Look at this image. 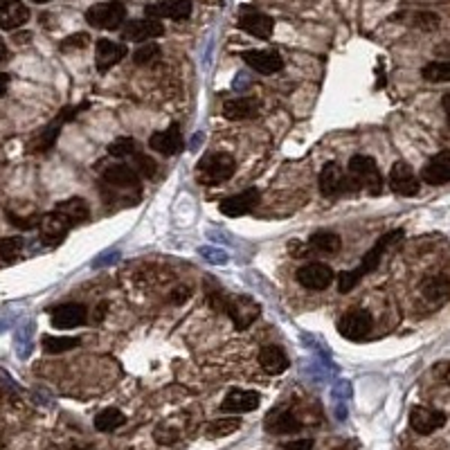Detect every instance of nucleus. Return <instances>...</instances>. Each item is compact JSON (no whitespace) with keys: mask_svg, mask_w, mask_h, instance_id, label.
I'll return each instance as SVG.
<instances>
[{"mask_svg":"<svg viewBox=\"0 0 450 450\" xmlns=\"http://www.w3.org/2000/svg\"><path fill=\"white\" fill-rule=\"evenodd\" d=\"M444 111H446V122H448V126H450V93L448 95H444Z\"/></svg>","mask_w":450,"mask_h":450,"instance_id":"obj_45","label":"nucleus"},{"mask_svg":"<svg viewBox=\"0 0 450 450\" xmlns=\"http://www.w3.org/2000/svg\"><path fill=\"white\" fill-rule=\"evenodd\" d=\"M158 57H160V47L156 43H142L133 52V61L135 66H151L153 61H158Z\"/></svg>","mask_w":450,"mask_h":450,"instance_id":"obj_36","label":"nucleus"},{"mask_svg":"<svg viewBox=\"0 0 450 450\" xmlns=\"http://www.w3.org/2000/svg\"><path fill=\"white\" fill-rule=\"evenodd\" d=\"M165 34V25L156 18H140V21H128L122 25V38L124 41L147 43L151 38H158Z\"/></svg>","mask_w":450,"mask_h":450,"instance_id":"obj_10","label":"nucleus"},{"mask_svg":"<svg viewBox=\"0 0 450 450\" xmlns=\"http://www.w3.org/2000/svg\"><path fill=\"white\" fill-rule=\"evenodd\" d=\"M82 340L79 338H70V336H45L43 338V349L47 354H63L70 349L79 347Z\"/></svg>","mask_w":450,"mask_h":450,"instance_id":"obj_34","label":"nucleus"},{"mask_svg":"<svg viewBox=\"0 0 450 450\" xmlns=\"http://www.w3.org/2000/svg\"><path fill=\"white\" fill-rule=\"evenodd\" d=\"M259 99L255 97H234V99H227L223 104V115L225 119H232V122H239V119H253L259 115Z\"/></svg>","mask_w":450,"mask_h":450,"instance_id":"obj_26","label":"nucleus"},{"mask_svg":"<svg viewBox=\"0 0 450 450\" xmlns=\"http://www.w3.org/2000/svg\"><path fill=\"white\" fill-rule=\"evenodd\" d=\"M239 27L246 29L248 34H253L257 38H270L275 29V21L255 7H243L241 12H239Z\"/></svg>","mask_w":450,"mask_h":450,"instance_id":"obj_9","label":"nucleus"},{"mask_svg":"<svg viewBox=\"0 0 450 450\" xmlns=\"http://www.w3.org/2000/svg\"><path fill=\"white\" fill-rule=\"evenodd\" d=\"M82 108H86V104H84V106H77V108H63V111L59 113V117L54 119V122L50 124V126H45L43 131L32 140V144H29V149H32V151H47V149H52V144L57 142L59 131H61L63 122H68V119H73V117L77 115V111H82Z\"/></svg>","mask_w":450,"mask_h":450,"instance_id":"obj_16","label":"nucleus"},{"mask_svg":"<svg viewBox=\"0 0 450 450\" xmlns=\"http://www.w3.org/2000/svg\"><path fill=\"white\" fill-rule=\"evenodd\" d=\"M102 178L115 189H131V187H137V183H140V174L126 163L108 165L102 172Z\"/></svg>","mask_w":450,"mask_h":450,"instance_id":"obj_23","label":"nucleus"},{"mask_svg":"<svg viewBox=\"0 0 450 450\" xmlns=\"http://www.w3.org/2000/svg\"><path fill=\"white\" fill-rule=\"evenodd\" d=\"M259 365L266 374L270 376H277V374H284L288 365H291V360L284 354L282 347L277 345H266L262 347V352H259Z\"/></svg>","mask_w":450,"mask_h":450,"instance_id":"obj_27","label":"nucleus"},{"mask_svg":"<svg viewBox=\"0 0 450 450\" xmlns=\"http://www.w3.org/2000/svg\"><path fill=\"white\" fill-rule=\"evenodd\" d=\"M347 178H349V185H352L354 192L356 189H367V192L374 196L383 192V176L378 172L376 160L369 156H354L349 160Z\"/></svg>","mask_w":450,"mask_h":450,"instance_id":"obj_2","label":"nucleus"},{"mask_svg":"<svg viewBox=\"0 0 450 450\" xmlns=\"http://www.w3.org/2000/svg\"><path fill=\"white\" fill-rule=\"evenodd\" d=\"M126 45L124 43H115V41H108V38H102L97 41L95 45V66L99 73H106L111 70L115 63H119L122 59L126 57Z\"/></svg>","mask_w":450,"mask_h":450,"instance_id":"obj_21","label":"nucleus"},{"mask_svg":"<svg viewBox=\"0 0 450 450\" xmlns=\"http://www.w3.org/2000/svg\"><path fill=\"white\" fill-rule=\"evenodd\" d=\"M32 3H38V5H43V3H47V0H32Z\"/></svg>","mask_w":450,"mask_h":450,"instance_id":"obj_49","label":"nucleus"},{"mask_svg":"<svg viewBox=\"0 0 450 450\" xmlns=\"http://www.w3.org/2000/svg\"><path fill=\"white\" fill-rule=\"evenodd\" d=\"M333 270L322 262H311L297 270V282L308 291H324L333 284Z\"/></svg>","mask_w":450,"mask_h":450,"instance_id":"obj_7","label":"nucleus"},{"mask_svg":"<svg viewBox=\"0 0 450 450\" xmlns=\"http://www.w3.org/2000/svg\"><path fill=\"white\" fill-rule=\"evenodd\" d=\"M23 250V239L18 237H7V239H0V259L3 262H12Z\"/></svg>","mask_w":450,"mask_h":450,"instance_id":"obj_37","label":"nucleus"},{"mask_svg":"<svg viewBox=\"0 0 450 450\" xmlns=\"http://www.w3.org/2000/svg\"><path fill=\"white\" fill-rule=\"evenodd\" d=\"M340 246H343L340 237L336 232H329V230H320V232L311 234V239H308V248L317 250V253H327V255L338 253Z\"/></svg>","mask_w":450,"mask_h":450,"instance_id":"obj_30","label":"nucleus"},{"mask_svg":"<svg viewBox=\"0 0 450 450\" xmlns=\"http://www.w3.org/2000/svg\"><path fill=\"white\" fill-rule=\"evenodd\" d=\"M124 423H126V417H124V412H119L117 407H106L95 417V428L99 433H113V430H117Z\"/></svg>","mask_w":450,"mask_h":450,"instance_id":"obj_31","label":"nucleus"},{"mask_svg":"<svg viewBox=\"0 0 450 450\" xmlns=\"http://www.w3.org/2000/svg\"><path fill=\"white\" fill-rule=\"evenodd\" d=\"M7 59V45L3 43V38H0V63H3Z\"/></svg>","mask_w":450,"mask_h":450,"instance_id":"obj_46","label":"nucleus"},{"mask_svg":"<svg viewBox=\"0 0 450 450\" xmlns=\"http://www.w3.org/2000/svg\"><path fill=\"white\" fill-rule=\"evenodd\" d=\"M284 450H313V439H295V442L282 444Z\"/></svg>","mask_w":450,"mask_h":450,"instance_id":"obj_42","label":"nucleus"},{"mask_svg":"<svg viewBox=\"0 0 450 450\" xmlns=\"http://www.w3.org/2000/svg\"><path fill=\"white\" fill-rule=\"evenodd\" d=\"M401 237H403V230H394V232L383 234V237L378 239V241L372 246V250H367V253L363 255V259H360L358 268L345 270V273H338V291H340V293H349V291H352V288L360 282V279L372 273V270L378 268V264H381V257L385 255V250H387L389 246H394Z\"/></svg>","mask_w":450,"mask_h":450,"instance_id":"obj_1","label":"nucleus"},{"mask_svg":"<svg viewBox=\"0 0 450 450\" xmlns=\"http://www.w3.org/2000/svg\"><path fill=\"white\" fill-rule=\"evenodd\" d=\"M70 450H95V448H90V446H73Z\"/></svg>","mask_w":450,"mask_h":450,"instance_id":"obj_48","label":"nucleus"},{"mask_svg":"<svg viewBox=\"0 0 450 450\" xmlns=\"http://www.w3.org/2000/svg\"><path fill=\"white\" fill-rule=\"evenodd\" d=\"M262 403V396L255 389H232L221 403V412L225 414H243V412H255Z\"/></svg>","mask_w":450,"mask_h":450,"instance_id":"obj_14","label":"nucleus"},{"mask_svg":"<svg viewBox=\"0 0 450 450\" xmlns=\"http://www.w3.org/2000/svg\"><path fill=\"white\" fill-rule=\"evenodd\" d=\"M90 41V36L84 34V32H79V34H73V36H68L66 41L61 43V50L66 52V50H75V47H86Z\"/></svg>","mask_w":450,"mask_h":450,"instance_id":"obj_41","label":"nucleus"},{"mask_svg":"<svg viewBox=\"0 0 450 450\" xmlns=\"http://www.w3.org/2000/svg\"><path fill=\"white\" fill-rule=\"evenodd\" d=\"M243 61L259 75H275L284 68L282 57L273 50H248L243 52Z\"/></svg>","mask_w":450,"mask_h":450,"instance_id":"obj_20","label":"nucleus"},{"mask_svg":"<svg viewBox=\"0 0 450 450\" xmlns=\"http://www.w3.org/2000/svg\"><path fill=\"white\" fill-rule=\"evenodd\" d=\"M414 25L421 27V29H437L439 27V16L437 14H430V12H419L414 16Z\"/></svg>","mask_w":450,"mask_h":450,"instance_id":"obj_39","label":"nucleus"},{"mask_svg":"<svg viewBox=\"0 0 450 450\" xmlns=\"http://www.w3.org/2000/svg\"><path fill=\"white\" fill-rule=\"evenodd\" d=\"M106 306H108V304H99V306H97V313H95V317H97V320H102V317H104Z\"/></svg>","mask_w":450,"mask_h":450,"instance_id":"obj_47","label":"nucleus"},{"mask_svg":"<svg viewBox=\"0 0 450 450\" xmlns=\"http://www.w3.org/2000/svg\"><path fill=\"white\" fill-rule=\"evenodd\" d=\"M421 178L426 185H433V187L450 183V149L448 151H439L437 156L428 160V165L421 172Z\"/></svg>","mask_w":450,"mask_h":450,"instance_id":"obj_19","label":"nucleus"},{"mask_svg":"<svg viewBox=\"0 0 450 450\" xmlns=\"http://www.w3.org/2000/svg\"><path fill=\"white\" fill-rule=\"evenodd\" d=\"M73 223L59 212V209H52L50 214L41 216V223H38V230H41V241L50 248L59 246L66 239V234L70 232Z\"/></svg>","mask_w":450,"mask_h":450,"instance_id":"obj_8","label":"nucleus"},{"mask_svg":"<svg viewBox=\"0 0 450 450\" xmlns=\"http://www.w3.org/2000/svg\"><path fill=\"white\" fill-rule=\"evenodd\" d=\"M221 313L230 315V320H232L239 331H246V329L259 317V313H262V306L248 295H237V297L225 295Z\"/></svg>","mask_w":450,"mask_h":450,"instance_id":"obj_4","label":"nucleus"},{"mask_svg":"<svg viewBox=\"0 0 450 450\" xmlns=\"http://www.w3.org/2000/svg\"><path fill=\"white\" fill-rule=\"evenodd\" d=\"M86 306L84 304H61L52 311V327L54 329H75L86 322Z\"/></svg>","mask_w":450,"mask_h":450,"instance_id":"obj_24","label":"nucleus"},{"mask_svg":"<svg viewBox=\"0 0 450 450\" xmlns=\"http://www.w3.org/2000/svg\"><path fill=\"white\" fill-rule=\"evenodd\" d=\"M389 187L398 196H417L419 178L414 176L412 167L407 163H394L392 169H389Z\"/></svg>","mask_w":450,"mask_h":450,"instance_id":"obj_13","label":"nucleus"},{"mask_svg":"<svg viewBox=\"0 0 450 450\" xmlns=\"http://www.w3.org/2000/svg\"><path fill=\"white\" fill-rule=\"evenodd\" d=\"M108 153L119 160H133L140 153V147L133 137H119L115 142L108 144Z\"/></svg>","mask_w":450,"mask_h":450,"instance_id":"obj_33","label":"nucleus"},{"mask_svg":"<svg viewBox=\"0 0 450 450\" xmlns=\"http://www.w3.org/2000/svg\"><path fill=\"white\" fill-rule=\"evenodd\" d=\"M237 172V160L230 153H207L198 163V183L201 185H221L225 180H230Z\"/></svg>","mask_w":450,"mask_h":450,"instance_id":"obj_3","label":"nucleus"},{"mask_svg":"<svg viewBox=\"0 0 450 450\" xmlns=\"http://www.w3.org/2000/svg\"><path fill=\"white\" fill-rule=\"evenodd\" d=\"M259 198H262L259 189L257 187H248V189H243V192H239L234 196L225 198V201H221L218 209H221L223 216L237 218V216H243L248 212H253V209L257 207V203H259Z\"/></svg>","mask_w":450,"mask_h":450,"instance_id":"obj_11","label":"nucleus"},{"mask_svg":"<svg viewBox=\"0 0 450 450\" xmlns=\"http://www.w3.org/2000/svg\"><path fill=\"white\" fill-rule=\"evenodd\" d=\"M117 259H119V253H106V255H99V259H95L93 266L102 268V266H108V264H115Z\"/></svg>","mask_w":450,"mask_h":450,"instance_id":"obj_43","label":"nucleus"},{"mask_svg":"<svg viewBox=\"0 0 450 450\" xmlns=\"http://www.w3.org/2000/svg\"><path fill=\"white\" fill-rule=\"evenodd\" d=\"M374 329V317L365 308H354L345 313L338 322V331L347 340H365Z\"/></svg>","mask_w":450,"mask_h":450,"instance_id":"obj_6","label":"nucleus"},{"mask_svg":"<svg viewBox=\"0 0 450 450\" xmlns=\"http://www.w3.org/2000/svg\"><path fill=\"white\" fill-rule=\"evenodd\" d=\"M421 295L428 304L433 306H442L450 299V279L446 275H435L428 277L423 286H421Z\"/></svg>","mask_w":450,"mask_h":450,"instance_id":"obj_28","label":"nucleus"},{"mask_svg":"<svg viewBox=\"0 0 450 450\" xmlns=\"http://www.w3.org/2000/svg\"><path fill=\"white\" fill-rule=\"evenodd\" d=\"M444 423H446V414L439 412V410L423 407V405H417L410 410V426L419 435H433Z\"/></svg>","mask_w":450,"mask_h":450,"instance_id":"obj_15","label":"nucleus"},{"mask_svg":"<svg viewBox=\"0 0 450 450\" xmlns=\"http://www.w3.org/2000/svg\"><path fill=\"white\" fill-rule=\"evenodd\" d=\"M29 21V9L23 0H0V27L3 29H18Z\"/></svg>","mask_w":450,"mask_h":450,"instance_id":"obj_22","label":"nucleus"},{"mask_svg":"<svg viewBox=\"0 0 450 450\" xmlns=\"http://www.w3.org/2000/svg\"><path fill=\"white\" fill-rule=\"evenodd\" d=\"M32 324H27V327H21L16 331V352L21 358H27V354L32 352Z\"/></svg>","mask_w":450,"mask_h":450,"instance_id":"obj_38","label":"nucleus"},{"mask_svg":"<svg viewBox=\"0 0 450 450\" xmlns=\"http://www.w3.org/2000/svg\"><path fill=\"white\" fill-rule=\"evenodd\" d=\"M198 255H203L209 264H227V253H223V250H216V248H201L198 250Z\"/></svg>","mask_w":450,"mask_h":450,"instance_id":"obj_40","label":"nucleus"},{"mask_svg":"<svg viewBox=\"0 0 450 450\" xmlns=\"http://www.w3.org/2000/svg\"><path fill=\"white\" fill-rule=\"evenodd\" d=\"M149 18H172V21H185L192 16V0H158L156 5L147 7Z\"/></svg>","mask_w":450,"mask_h":450,"instance_id":"obj_17","label":"nucleus"},{"mask_svg":"<svg viewBox=\"0 0 450 450\" xmlns=\"http://www.w3.org/2000/svg\"><path fill=\"white\" fill-rule=\"evenodd\" d=\"M421 77L426 82H433V84L450 82V61H433V63L423 66Z\"/></svg>","mask_w":450,"mask_h":450,"instance_id":"obj_35","label":"nucleus"},{"mask_svg":"<svg viewBox=\"0 0 450 450\" xmlns=\"http://www.w3.org/2000/svg\"><path fill=\"white\" fill-rule=\"evenodd\" d=\"M7 86H9V75L0 73V97L7 93Z\"/></svg>","mask_w":450,"mask_h":450,"instance_id":"obj_44","label":"nucleus"},{"mask_svg":"<svg viewBox=\"0 0 450 450\" xmlns=\"http://www.w3.org/2000/svg\"><path fill=\"white\" fill-rule=\"evenodd\" d=\"M266 430L270 435H295L302 430V423H299V419H295L293 412L277 407L266 417Z\"/></svg>","mask_w":450,"mask_h":450,"instance_id":"obj_25","label":"nucleus"},{"mask_svg":"<svg viewBox=\"0 0 450 450\" xmlns=\"http://www.w3.org/2000/svg\"><path fill=\"white\" fill-rule=\"evenodd\" d=\"M320 192L324 196H338L343 192H352L349 178L338 163H327L320 172Z\"/></svg>","mask_w":450,"mask_h":450,"instance_id":"obj_12","label":"nucleus"},{"mask_svg":"<svg viewBox=\"0 0 450 450\" xmlns=\"http://www.w3.org/2000/svg\"><path fill=\"white\" fill-rule=\"evenodd\" d=\"M86 21H88V25L99 27V29H117L126 21V7L119 3V0L97 3L93 7H88Z\"/></svg>","mask_w":450,"mask_h":450,"instance_id":"obj_5","label":"nucleus"},{"mask_svg":"<svg viewBox=\"0 0 450 450\" xmlns=\"http://www.w3.org/2000/svg\"><path fill=\"white\" fill-rule=\"evenodd\" d=\"M149 149H153V151L163 153V156H176L185 149V142H183V133H180L178 124H172L167 128V131H158L149 137Z\"/></svg>","mask_w":450,"mask_h":450,"instance_id":"obj_18","label":"nucleus"},{"mask_svg":"<svg viewBox=\"0 0 450 450\" xmlns=\"http://www.w3.org/2000/svg\"><path fill=\"white\" fill-rule=\"evenodd\" d=\"M241 428V419H237V417H227V419H216V421L212 423H207L205 428V437H227V435H232L237 433V430Z\"/></svg>","mask_w":450,"mask_h":450,"instance_id":"obj_32","label":"nucleus"},{"mask_svg":"<svg viewBox=\"0 0 450 450\" xmlns=\"http://www.w3.org/2000/svg\"><path fill=\"white\" fill-rule=\"evenodd\" d=\"M54 209H59V212H61L73 225L88 221V216H90L88 203L84 201V198H68V201H61Z\"/></svg>","mask_w":450,"mask_h":450,"instance_id":"obj_29","label":"nucleus"}]
</instances>
